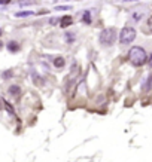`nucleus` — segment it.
Returning a JSON list of instances; mask_svg holds the SVG:
<instances>
[{
	"label": "nucleus",
	"instance_id": "13",
	"mask_svg": "<svg viewBox=\"0 0 152 162\" xmlns=\"http://www.w3.org/2000/svg\"><path fill=\"white\" fill-rule=\"evenodd\" d=\"M7 3H11V0H0V5H7Z\"/></svg>",
	"mask_w": 152,
	"mask_h": 162
},
{
	"label": "nucleus",
	"instance_id": "12",
	"mask_svg": "<svg viewBox=\"0 0 152 162\" xmlns=\"http://www.w3.org/2000/svg\"><path fill=\"white\" fill-rule=\"evenodd\" d=\"M67 9H70L69 6H55V11H67Z\"/></svg>",
	"mask_w": 152,
	"mask_h": 162
},
{
	"label": "nucleus",
	"instance_id": "14",
	"mask_svg": "<svg viewBox=\"0 0 152 162\" xmlns=\"http://www.w3.org/2000/svg\"><path fill=\"white\" fill-rule=\"evenodd\" d=\"M130 2H137V0H125V3H130Z\"/></svg>",
	"mask_w": 152,
	"mask_h": 162
},
{
	"label": "nucleus",
	"instance_id": "1",
	"mask_svg": "<svg viewBox=\"0 0 152 162\" xmlns=\"http://www.w3.org/2000/svg\"><path fill=\"white\" fill-rule=\"evenodd\" d=\"M146 58H148L146 51L140 46H133L131 49H130V52H128V60H130V62H131L133 66H136V67L143 66L146 62Z\"/></svg>",
	"mask_w": 152,
	"mask_h": 162
},
{
	"label": "nucleus",
	"instance_id": "10",
	"mask_svg": "<svg viewBox=\"0 0 152 162\" xmlns=\"http://www.w3.org/2000/svg\"><path fill=\"white\" fill-rule=\"evenodd\" d=\"M66 37H67V39H66V40L69 42V43H70V42H73V40H75V39H73V37H75V36H73V34H70V33H67V34H66Z\"/></svg>",
	"mask_w": 152,
	"mask_h": 162
},
{
	"label": "nucleus",
	"instance_id": "16",
	"mask_svg": "<svg viewBox=\"0 0 152 162\" xmlns=\"http://www.w3.org/2000/svg\"><path fill=\"white\" fill-rule=\"evenodd\" d=\"M149 66H151V67H152V58H151V61H149Z\"/></svg>",
	"mask_w": 152,
	"mask_h": 162
},
{
	"label": "nucleus",
	"instance_id": "3",
	"mask_svg": "<svg viewBox=\"0 0 152 162\" xmlns=\"http://www.w3.org/2000/svg\"><path fill=\"white\" fill-rule=\"evenodd\" d=\"M136 39V30L133 27H124L119 33V43L122 45H130Z\"/></svg>",
	"mask_w": 152,
	"mask_h": 162
},
{
	"label": "nucleus",
	"instance_id": "2",
	"mask_svg": "<svg viewBox=\"0 0 152 162\" xmlns=\"http://www.w3.org/2000/svg\"><path fill=\"white\" fill-rule=\"evenodd\" d=\"M98 40H100V43L103 46H112L115 43V40H116V30L113 27L104 28L103 31L100 33V36H98Z\"/></svg>",
	"mask_w": 152,
	"mask_h": 162
},
{
	"label": "nucleus",
	"instance_id": "17",
	"mask_svg": "<svg viewBox=\"0 0 152 162\" xmlns=\"http://www.w3.org/2000/svg\"><path fill=\"white\" fill-rule=\"evenodd\" d=\"M0 34H2V30H0Z\"/></svg>",
	"mask_w": 152,
	"mask_h": 162
},
{
	"label": "nucleus",
	"instance_id": "9",
	"mask_svg": "<svg viewBox=\"0 0 152 162\" xmlns=\"http://www.w3.org/2000/svg\"><path fill=\"white\" fill-rule=\"evenodd\" d=\"M31 15H35L33 12H30V11H26V12H18V14H15L17 18H26V16H31Z\"/></svg>",
	"mask_w": 152,
	"mask_h": 162
},
{
	"label": "nucleus",
	"instance_id": "8",
	"mask_svg": "<svg viewBox=\"0 0 152 162\" xmlns=\"http://www.w3.org/2000/svg\"><path fill=\"white\" fill-rule=\"evenodd\" d=\"M82 22H85V24H91V14L88 12V11H85V12H83Z\"/></svg>",
	"mask_w": 152,
	"mask_h": 162
},
{
	"label": "nucleus",
	"instance_id": "11",
	"mask_svg": "<svg viewBox=\"0 0 152 162\" xmlns=\"http://www.w3.org/2000/svg\"><path fill=\"white\" fill-rule=\"evenodd\" d=\"M11 76H12V72H11V70H7V72H5V74H3V77H5V79H9Z\"/></svg>",
	"mask_w": 152,
	"mask_h": 162
},
{
	"label": "nucleus",
	"instance_id": "5",
	"mask_svg": "<svg viewBox=\"0 0 152 162\" xmlns=\"http://www.w3.org/2000/svg\"><path fill=\"white\" fill-rule=\"evenodd\" d=\"M7 49H9L11 52H18V51H20V43L15 40H11L7 43Z\"/></svg>",
	"mask_w": 152,
	"mask_h": 162
},
{
	"label": "nucleus",
	"instance_id": "6",
	"mask_svg": "<svg viewBox=\"0 0 152 162\" xmlns=\"http://www.w3.org/2000/svg\"><path fill=\"white\" fill-rule=\"evenodd\" d=\"M64 64H66V60L63 57H57L55 60H54V67H57V68H63Z\"/></svg>",
	"mask_w": 152,
	"mask_h": 162
},
{
	"label": "nucleus",
	"instance_id": "7",
	"mask_svg": "<svg viewBox=\"0 0 152 162\" xmlns=\"http://www.w3.org/2000/svg\"><path fill=\"white\" fill-rule=\"evenodd\" d=\"M9 92H11L12 95H17V97H18V95L21 94V88L18 86V85H12V86L9 88Z\"/></svg>",
	"mask_w": 152,
	"mask_h": 162
},
{
	"label": "nucleus",
	"instance_id": "4",
	"mask_svg": "<svg viewBox=\"0 0 152 162\" xmlns=\"http://www.w3.org/2000/svg\"><path fill=\"white\" fill-rule=\"evenodd\" d=\"M73 24V18L70 16V15H64L61 20H60V27L61 28H67V27H70Z\"/></svg>",
	"mask_w": 152,
	"mask_h": 162
},
{
	"label": "nucleus",
	"instance_id": "15",
	"mask_svg": "<svg viewBox=\"0 0 152 162\" xmlns=\"http://www.w3.org/2000/svg\"><path fill=\"white\" fill-rule=\"evenodd\" d=\"M2 48H3V42L0 40V49H2Z\"/></svg>",
	"mask_w": 152,
	"mask_h": 162
}]
</instances>
